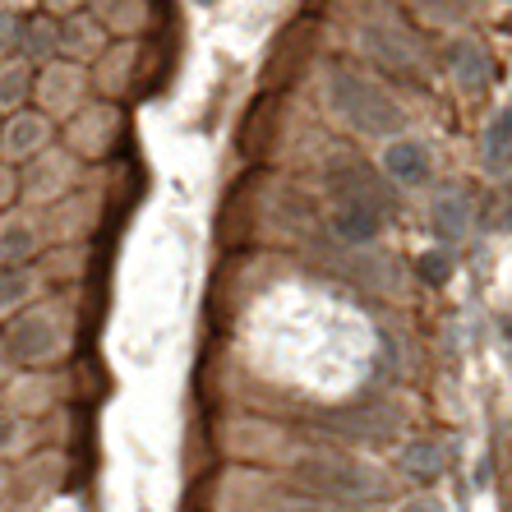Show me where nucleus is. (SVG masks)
Returning <instances> with one entry per match:
<instances>
[{"instance_id": "1", "label": "nucleus", "mask_w": 512, "mask_h": 512, "mask_svg": "<svg viewBox=\"0 0 512 512\" xmlns=\"http://www.w3.org/2000/svg\"><path fill=\"white\" fill-rule=\"evenodd\" d=\"M291 480L300 489H310L328 503H374L393 494L388 471L365 457H346V453H310L291 466Z\"/></svg>"}, {"instance_id": "2", "label": "nucleus", "mask_w": 512, "mask_h": 512, "mask_svg": "<svg viewBox=\"0 0 512 512\" xmlns=\"http://www.w3.org/2000/svg\"><path fill=\"white\" fill-rule=\"evenodd\" d=\"M328 93H333L337 116L351 125V130L370 134V139H383V134H402L406 130V107L397 102L379 79H370L356 65H333L328 74Z\"/></svg>"}, {"instance_id": "3", "label": "nucleus", "mask_w": 512, "mask_h": 512, "mask_svg": "<svg viewBox=\"0 0 512 512\" xmlns=\"http://www.w3.org/2000/svg\"><path fill=\"white\" fill-rule=\"evenodd\" d=\"M0 346H5L10 365L42 370V365H51V360L65 356V346H70V323H65L60 305H51V300H37V305L19 310L14 319H5Z\"/></svg>"}, {"instance_id": "4", "label": "nucleus", "mask_w": 512, "mask_h": 512, "mask_svg": "<svg viewBox=\"0 0 512 512\" xmlns=\"http://www.w3.org/2000/svg\"><path fill=\"white\" fill-rule=\"evenodd\" d=\"M79 180H84V162H79L70 148H56V143H51L47 153H37L33 162L19 167V203H28V208H51L56 199L79 190Z\"/></svg>"}, {"instance_id": "5", "label": "nucleus", "mask_w": 512, "mask_h": 512, "mask_svg": "<svg viewBox=\"0 0 512 512\" xmlns=\"http://www.w3.org/2000/svg\"><path fill=\"white\" fill-rule=\"evenodd\" d=\"M88 93H93L88 70H84V65H74V60H51V65H42V70H37V79H33L37 111H42L47 120H56V125H65L74 111L84 107Z\"/></svg>"}, {"instance_id": "6", "label": "nucleus", "mask_w": 512, "mask_h": 512, "mask_svg": "<svg viewBox=\"0 0 512 512\" xmlns=\"http://www.w3.org/2000/svg\"><path fill=\"white\" fill-rule=\"evenodd\" d=\"M116 143H120V107L116 102H84V107L65 120V148H70L84 167L111 157Z\"/></svg>"}, {"instance_id": "7", "label": "nucleus", "mask_w": 512, "mask_h": 512, "mask_svg": "<svg viewBox=\"0 0 512 512\" xmlns=\"http://www.w3.org/2000/svg\"><path fill=\"white\" fill-rule=\"evenodd\" d=\"M102 213V199L88 190H74L65 199H56L51 208H42V227H47V250L51 245H88Z\"/></svg>"}, {"instance_id": "8", "label": "nucleus", "mask_w": 512, "mask_h": 512, "mask_svg": "<svg viewBox=\"0 0 512 512\" xmlns=\"http://www.w3.org/2000/svg\"><path fill=\"white\" fill-rule=\"evenodd\" d=\"M51 139H56V120H47L37 107L14 111V116L0 120V162L24 167L37 153H47Z\"/></svg>"}, {"instance_id": "9", "label": "nucleus", "mask_w": 512, "mask_h": 512, "mask_svg": "<svg viewBox=\"0 0 512 512\" xmlns=\"http://www.w3.org/2000/svg\"><path fill=\"white\" fill-rule=\"evenodd\" d=\"M47 254V227L42 213L19 203L10 213H0V263H33Z\"/></svg>"}, {"instance_id": "10", "label": "nucleus", "mask_w": 512, "mask_h": 512, "mask_svg": "<svg viewBox=\"0 0 512 512\" xmlns=\"http://www.w3.org/2000/svg\"><path fill=\"white\" fill-rule=\"evenodd\" d=\"M134 60H139V47L125 37V42H111V47L88 65V84H93V93H102V102H116V97L130 93Z\"/></svg>"}, {"instance_id": "11", "label": "nucleus", "mask_w": 512, "mask_h": 512, "mask_svg": "<svg viewBox=\"0 0 512 512\" xmlns=\"http://www.w3.org/2000/svg\"><path fill=\"white\" fill-rule=\"evenodd\" d=\"M60 476H65V457H60V453H37V457H24L19 466H10L14 503L51 499V494L60 489Z\"/></svg>"}, {"instance_id": "12", "label": "nucleus", "mask_w": 512, "mask_h": 512, "mask_svg": "<svg viewBox=\"0 0 512 512\" xmlns=\"http://www.w3.org/2000/svg\"><path fill=\"white\" fill-rule=\"evenodd\" d=\"M107 47H111L107 28L97 24L88 10H74V14L60 19V60H74V65H84L88 70Z\"/></svg>"}, {"instance_id": "13", "label": "nucleus", "mask_w": 512, "mask_h": 512, "mask_svg": "<svg viewBox=\"0 0 512 512\" xmlns=\"http://www.w3.org/2000/svg\"><path fill=\"white\" fill-rule=\"evenodd\" d=\"M47 291V277L37 263H0V319H14L19 310L37 305Z\"/></svg>"}, {"instance_id": "14", "label": "nucleus", "mask_w": 512, "mask_h": 512, "mask_svg": "<svg viewBox=\"0 0 512 512\" xmlns=\"http://www.w3.org/2000/svg\"><path fill=\"white\" fill-rule=\"evenodd\" d=\"M429 148L420 139H406V134H397V139H388V148H383V176L393 180V185H402V190H416V185H425L429 180Z\"/></svg>"}, {"instance_id": "15", "label": "nucleus", "mask_w": 512, "mask_h": 512, "mask_svg": "<svg viewBox=\"0 0 512 512\" xmlns=\"http://www.w3.org/2000/svg\"><path fill=\"white\" fill-rule=\"evenodd\" d=\"M84 10L107 28V37H120V42L130 37L134 42L153 19V0H88Z\"/></svg>"}, {"instance_id": "16", "label": "nucleus", "mask_w": 512, "mask_h": 512, "mask_svg": "<svg viewBox=\"0 0 512 512\" xmlns=\"http://www.w3.org/2000/svg\"><path fill=\"white\" fill-rule=\"evenodd\" d=\"M448 74H453L457 88L480 93L489 84V74H494V60H489V51L480 47L476 37H453L448 42Z\"/></svg>"}, {"instance_id": "17", "label": "nucleus", "mask_w": 512, "mask_h": 512, "mask_svg": "<svg viewBox=\"0 0 512 512\" xmlns=\"http://www.w3.org/2000/svg\"><path fill=\"white\" fill-rule=\"evenodd\" d=\"M51 402H56V388H51V379H42V374H24V379L5 383V397H0V406L10 411V416L19 420H33V416H47Z\"/></svg>"}, {"instance_id": "18", "label": "nucleus", "mask_w": 512, "mask_h": 512, "mask_svg": "<svg viewBox=\"0 0 512 512\" xmlns=\"http://www.w3.org/2000/svg\"><path fill=\"white\" fill-rule=\"evenodd\" d=\"M19 56L33 65V70H42V65H51V60H60V19L56 14H28L24 24V51Z\"/></svg>"}, {"instance_id": "19", "label": "nucleus", "mask_w": 512, "mask_h": 512, "mask_svg": "<svg viewBox=\"0 0 512 512\" xmlns=\"http://www.w3.org/2000/svg\"><path fill=\"white\" fill-rule=\"evenodd\" d=\"M379 227H383L379 208H370V203H351V199L337 203V213H333L337 240H346V245H370V240L379 236Z\"/></svg>"}, {"instance_id": "20", "label": "nucleus", "mask_w": 512, "mask_h": 512, "mask_svg": "<svg viewBox=\"0 0 512 512\" xmlns=\"http://www.w3.org/2000/svg\"><path fill=\"white\" fill-rule=\"evenodd\" d=\"M33 79L37 70L24 56L0 60V116H14V111H24L33 102Z\"/></svg>"}, {"instance_id": "21", "label": "nucleus", "mask_w": 512, "mask_h": 512, "mask_svg": "<svg viewBox=\"0 0 512 512\" xmlns=\"http://www.w3.org/2000/svg\"><path fill=\"white\" fill-rule=\"evenodd\" d=\"M429 222H434V236H439L443 245H453V240H462L466 231H471V199H466L462 190H443L439 199H434Z\"/></svg>"}, {"instance_id": "22", "label": "nucleus", "mask_w": 512, "mask_h": 512, "mask_svg": "<svg viewBox=\"0 0 512 512\" xmlns=\"http://www.w3.org/2000/svg\"><path fill=\"white\" fill-rule=\"evenodd\" d=\"M448 443H439V439H411L402 448V471L411 480H420V485H434V480L448 471Z\"/></svg>"}, {"instance_id": "23", "label": "nucleus", "mask_w": 512, "mask_h": 512, "mask_svg": "<svg viewBox=\"0 0 512 512\" xmlns=\"http://www.w3.org/2000/svg\"><path fill=\"white\" fill-rule=\"evenodd\" d=\"M480 157H485V171H489V176H508V171H512V102L494 120H489Z\"/></svg>"}, {"instance_id": "24", "label": "nucleus", "mask_w": 512, "mask_h": 512, "mask_svg": "<svg viewBox=\"0 0 512 512\" xmlns=\"http://www.w3.org/2000/svg\"><path fill=\"white\" fill-rule=\"evenodd\" d=\"M84 263H88V245H51L37 268H42L47 282H74V277L84 273Z\"/></svg>"}, {"instance_id": "25", "label": "nucleus", "mask_w": 512, "mask_h": 512, "mask_svg": "<svg viewBox=\"0 0 512 512\" xmlns=\"http://www.w3.org/2000/svg\"><path fill=\"white\" fill-rule=\"evenodd\" d=\"M24 24L28 14L14 10L10 0H0V60H14L24 51Z\"/></svg>"}, {"instance_id": "26", "label": "nucleus", "mask_w": 512, "mask_h": 512, "mask_svg": "<svg viewBox=\"0 0 512 512\" xmlns=\"http://www.w3.org/2000/svg\"><path fill=\"white\" fill-rule=\"evenodd\" d=\"M273 512H356L351 503H328V499H310V494H296L286 503H273Z\"/></svg>"}, {"instance_id": "27", "label": "nucleus", "mask_w": 512, "mask_h": 512, "mask_svg": "<svg viewBox=\"0 0 512 512\" xmlns=\"http://www.w3.org/2000/svg\"><path fill=\"white\" fill-rule=\"evenodd\" d=\"M10 208H19V167L0 162V213H10Z\"/></svg>"}, {"instance_id": "28", "label": "nucleus", "mask_w": 512, "mask_h": 512, "mask_svg": "<svg viewBox=\"0 0 512 512\" xmlns=\"http://www.w3.org/2000/svg\"><path fill=\"white\" fill-rule=\"evenodd\" d=\"M19 439H24V420L10 416V411L0 406V457L14 453V448H19Z\"/></svg>"}, {"instance_id": "29", "label": "nucleus", "mask_w": 512, "mask_h": 512, "mask_svg": "<svg viewBox=\"0 0 512 512\" xmlns=\"http://www.w3.org/2000/svg\"><path fill=\"white\" fill-rule=\"evenodd\" d=\"M420 273H425V282H443V277H448V254H425V259H420Z\"/></svg>"}, {"instance_id": "30", "label": "nucleus", "mask_w": 512, "mask_h": 512, "mask_svg": "<svg viewBox=\"0 0 512 512\" xmlns=\"http://www.w3.org/2000/svg\"><path fill=\"white\" fill-rule=\"evenodd\" d=\"M88 0H37V10L42 14H56V19H65V14H74V10H84Z\"/></svg>"}, {"instance_id": "31", "label": "nucleus", "mask_w": 512, "mask_h": 512, "mask_svg": "<svg viewBox=\"0 0 512 512\" xmlns=\"http://www.w3.org/2000/svg\"><path fill=\"white\" fill-rule=\"evenodd\" d=\"M397 512H443V503L434 494H416V499H406Z\"/></svg>"}, {"instance_id": "32", "label": "nucleus", "mask_w": 512, "mask_h": 512, "mask_svg": "<svg viewBox=\"0 0 512 512\" xmlns=\"http://www.w3.org/2000/svg\"><path fill=\"white\" fill-rule=\"evenodd\" d=\"M5 494H10V462L0 457V499H5Z\"/></svg>"}, {"instance_id": "33", "label": "nucleus", "mask_w": 512, "mask_h": 512, "mask_svg": "<svg viewBox=\"0 0 512 512\" xmlns=\"http://www.w3.org/2000/svg\"><path fill=\"white\" fill-rule=\"evenodd\" d=\"M10 383V356H5V346H0V388Z\"/></svg>"}, {"instance_id": "34", "label": "nucleus", "mask_w": 512, "mask_h": 512, "mask_svg": "<svg viewBox=\"0 0 512 512\" xmlns=\"http://www.w3.org/2000/svg\"><path fill=\"white\" fill-rule=\"evenodd\" d=\"M503 333H508V346H512V319H508V323H503Z\"/></svg>"}]
</instances>
